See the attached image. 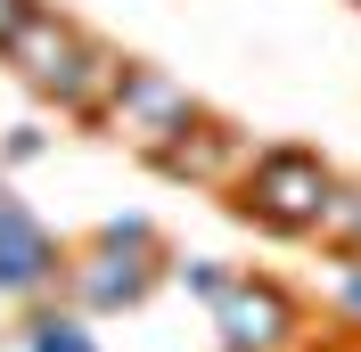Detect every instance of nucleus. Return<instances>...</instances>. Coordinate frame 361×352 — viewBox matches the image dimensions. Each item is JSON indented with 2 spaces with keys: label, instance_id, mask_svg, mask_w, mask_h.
<instances>
[{
  "label": "nucleus",
  "instance_id": "nucleus-4",
  "mask_svg": "<svg viewBox=\"0 0 361 352\" xmlns=\"http://www.w3.org/2000/svg\"><path fill=\"white\" fill-rule=\"evenodd\" d=\"M205 99H189V82H173L164 66H148V58H123V82H115V99H107V123L99 132L107 139H123V148L148 164V156L164 148V139L197 115Z\"/></svg>",
  "mask_w": 361,
  "mask_h": 352
},
{
  "label": "nucleus",
  "instance_id": "nucleus-1",
  "mask_svg": "<svg viewBox=\"0 0 361 352\" xmlns=\"http://www.w3.org/2000/svg\"><path fill=\"white\" fill-rule=\"evenodd\" d=\"M329 189H337V164L320 148L279 139V148L247 156V172L222 189V205L247 221V230H263V238H312L320 213H329Z\"/></svg>",
  "mask_w": 361,
  "mask_h": 352
},
{
  "label": "nucleus",
  "instance_id": "nucleus-9",
  "mask_svg": "<svg viewBox=\"0 0 361 352\" xmlns=\"http://www.w3.org/2000/svg\"><path fill=\"white\" fill-rule=\"evenodd\" d=\"M25 352H99L90 344V328H82V311H49V303H33V320H25Z\"/></svg>",
  "mask_w": 361,
  "mask_h": 352
},
{
  "label": "nucleus",
  "instance_id": "nucleus-2",
  "mask_svg": "<svg viewBox=\"0 0 361 352\" xmlns=\"http://www.w3.org/2000/svg\"><path fill=\"white\" fill-rule=\"evenodd\" d=\"M164 238H157V221L148 213H123V221H99L90 238H74L66 246V303L74 311H132V303H148L157 295V279H164Z\"/></svg>",
  "mask_w": 361,
  "mask_h": 352
},
{
  "label": "nucleus",
  "instance_id": "nucleus-10",
  "mask_svg": "<svg viewBox=\"0 0 361 352\" xmlns=\"http://www.w3.org/2000/svg\"><path fill=\"white\" fill-rule=\"evenodd\" d=\"M173 279L189 287V295H205V303H214V295L230 287V270H222V263H205V254H189V263H173Z\"/></svg>",
  "mask_w": 361,
  "mask_h": 352
},
{
  "label": "nucleus",
  "instance_id": "nucleus-5",
  "mask_svg": "<svg viewBox=\"0 0 361 352\" xmlns=\"http://www.w3.org/2000/svg\"><path fill=\"white\" fill-rule=\"evenodd\" d=\"M205 311H214L222 352H295L304 344V303L279 279H263V270H230V287Z\"/></svg>",
  "mask_w": 361,
  "mask_h": 352
},
{
  "label": "nucleus",
  "instance_id": "nucleus-11",
  "mask_svg": "<svg viewBox=\"0 0 361 352\" xmlns=\"http://www.w3.org/2000/svg\"><path fill=\"white\" fill-rule=\"evenodd\" d=\"M49 148V132H42V123H17V132H8V148H0V156H8V164H33V156H42Z\"/></svg>",
  "mask_w": 361,
  "mask_h": 352
},
{
  "label": "nucleus",
  "instance_id": "nucleus-12",
  "mask_svg": "<svg viewBox=\"0 0 361 352\" xmlns=\"http://www.w3.org/2000/svg\"><path fill=\"white\" fill-rule=\"evenodd\" d=\"M337 311H345V320L361 328V254L345 263V279H337Z\"/></svg>",
  "mask_w": 361,
  "mask_h": 352
},
{
  "label": "nucleus",
  "instance_id": "nucleus-6",
  "mask_svg": "<svg viewBox=\"0 0 361 352\" xmlns=\"http://www.w3.org/2000/svg\"><path fill=\"white\" fill-rule=\"evenodd\" d=\"M247 132L230 123V115H214V107H197L189 123H180L173 139H164L157 156H148V172H164V180H189V189H230V180L247 172Z\"/></svg>",
  "mask_w": 361,
  "mask_h": 352
},
{
  "label": "nucleus",
  "instance_id": "nucleus-7",
  "mask_svg": "<svg viewBox=\"0 0 361 352\" xmlns=\"http://www.w3.org/2000/svg\"><path fill=\"white\" fill-rule=\"evenodd\" d=\"M58 279H66V246L0 189V295L8 303H42Z\"/></svg>",
  "mask_w": 361,
  "mask_h": 352
},
{
  "label": "nucleus",
  "instance_id": "nucleus-13",
  "mask_svg": "<svg viewBox=\"0 0 361 352\" xmlns=\"http://www.w3.org/2000/svg\"><path fill=\"white\" fill-rule=\"evenodd\" d=\"M33 8H42V0H0V42H8V33H17L25 17H33Z\"/></svg>",
  "mask_w": 361,
  "mask_h": 352
},
{
  "label": "nucleus",
  "instance_id": "nucleus-3",
  "mask_svg": "<svg viewBox=\"0 0 361 352\" xmlns=\"http://www.w3.org/2000/svg\"><path fill=\"white\" fill-rule=\"evenodd\" d=\"M90 49H99V33H90L82 17H66V8H33V17L0 42V66L17 74L33 99H49V107H66V90L82 82V66H90Z\"/></svg>",
  "mask_w": 361,
  "mask_h": 352
},
{
  "label": "nucleus",
  "instance_id": "nucleus-8",
  "mask_svg": "<svg viewBox=\"0 0 361 352\" xmlns=\"http://www.w3.org/2000/svg\"><path fill=\"white\" fill-rule=\"evenodd\" d=\"M312 238L329 246L337 263H353V254H361V180H345V172H337V189H329V213H320Z\"/></svg>",
  "mask_w": 361,
  "mask_h": 352
}]
</instances>
